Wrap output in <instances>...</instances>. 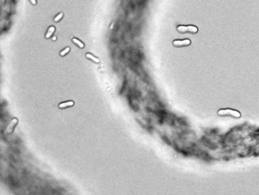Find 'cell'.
<instances>
[{
    "instance_id": "cell-1",
    "label": "cell",
    "mask_w": 259,
    "mask_h": 195,
    "mask_svg": "<svg viewBox=\"0 0 259 195\" xmlns=\"http://www.w3.org/2000/svg\"><path fill=\"white\" fill-rule=\"evenodd\" d=\"M191 44V41L190 39L174 40L172 42L173 46L176 48H182L190 46Z\"/></svg>"
},
{
    "instance_id": "cell-2",
    "label": "cell",
    "mask_w": 259,
    "mask_h": 195,
    "mask_svg": "<svg viewBox=\"0 0 259 195\" xmlns=\"http://www.w3.org/2000/svg\"><path fill=\"white\" fill-rule=\"evenodd\" d=\"M18 123V121L17 119L16 118L13 119L11 121V122L8 125L7 129H6V131L8 134H11L13 133Z\"/></svg>"
},
{
    "instance_id": "cell-3",
    "label": "cell",
    "mask_w": 259,
    "mask_h": 195,
    "mask_svg": "<svg viewBox=\"0 0 259 195\" xmlns=\"http://www.w3.org/2000/svg\"><path fill=\"white\" fill-rule=\"evenodd\" d=\"M74 102L72 100H68L64 102H61L58 105V108L59 109H64L74 107Z\"/></svg>"
},
{
    "instance_id": "cell-4",
    "label": "cell",
    "mask_w": 259,
    "mask_h": 195,
    "mask_svg": "<svg viewBox=\"0 0 259 195\" xmlns=\"http://www.w3.org/2000/svg\"><path fill=\"white\" fill-rule=\"evenodd\" d=\"M56 30V28L54 26H51L48 28L47 32L46 34L45 35V37L46 39H50V38L53 36Z\"/></svg>"
},
{
    "instance_id": "cell-5",
    "label": "cell",
    "mask_w": 259,
    "mask_h": 195,
    "mask_svg": "<svg viewBox=\"0 0 259 195\" xmlns=\"http://www.w3.org/2000/svg\"><path fill=\"white\" fill-rule=\"evenodd\" d=\"M187 33L191 34H196L199 32V28L196 26L193 25H188L187 26Z\"/></svg>"
},
{
    "instance_id": "cell-6",
    "label": "cell",
    "mask_w": 259,
    "mask_h": 195,
    "mask_svg": "<svg viewBox=\"0 0 259 195\" xmlns=\"http://www.w3.org/2000/svg\"><path fill=\"white\" fill-rule=\"evenodd\" d=\"M176 30H177L178 33L181 34H185L187 33V26L179 25V26H177Z\"/></svg>"
},
{
    "instance_id": "cell-7",
    "label": "cell",
    "mask_w": 259,
    "mask_h": 195,
    "mask_svg": "<svg viewBox=\"0 0 259 195\" xmlns=\"http://www.w3.org/2000/svg\"><path fill=\"white\" fill-rule=\"evenodd\" d=\"M72 42L74 43V44H76L78 46L80 47L81 49H83L85 47V45H84L83 43L81 41H80V40L76 38H74L72 40Z\"/></svg>"
},
{
    "instance_id": "cell-8",
    "label": "cell",
    "mask_w": 259,
    "mask_h": 195,
    "mask_svg": "<svg viewBox=\"0 0 259 195\" xmlns=\"http://www.w3.org/2000/svg\"><path fill=\"white\" fill-rule=\"evenodd\" d=\"M86 57L87 58H88V59H90L91 60L93 61L94 62H95V63H99L100 60L98 59V58L96 57L95 56H94V55H93L92 54H91V53H87L86 54Z\"/></svg>"
},
{
    "instance_id": "cell-9",
    "label": "cell",
    "mask_w": 259,
    "mask_h": 195,
    "mask_svg": "<svg viewBox=\"0 0 259 195\" xmlns=\"http://www.w3.org/2000/svg\"><path fill=\"white\" fill-rule=\"evenodd\" d=\"M70 48L69 47H67L65 49H63L62 51L60 52V55L61 56H64L66 55L70 52Z\"/></svg>"
},
{
    "instance_id": "cell-10",
    "label": "cell",
    "mask_w": 259,
    "mask_h": 195,
    "mask_svg": "<svg viewBox=\"0 0 259 195\" xmlns=\"http://www.w3.org/2000/svg\"><path fill=\"white\" fill-rule=\"evenodd\" d=\"M64 16V14L62 12H61L60 13L56 15L54 18V21L57 22H58V21H60V20H61L62 19L63 17Z\"/></svg>"
},
{
    "instance_id": "cell-11",
    "label": "cell",
    "mask_w": 259,
    "mask_h": 195,
    "mask_svg": "<svg viewBox=\"0 0 259 195\" xmlns=\"http://www.w3.org/2000/svg\"><path fill=\"white\" fill-rule=\"evenodd\" d=\"M29 1L34 6H35L37 4V0H29Z\"/></svg>"
},
{
    "instance_id": "cell-12",
    "label": "cell",
    "mask_w": 259,
    "mask_h": 195,
    "mask_svg": "<svg viewBox=\"0 0 259 195\" xmlns=\"http://www.w3.org/2000/svg\"><path fill=\"white\" fill-rule=\"evenodd\" d=\"M53 38H52V40H55L56 39V38L55 37H54Z\"/></svg>"
}]
</instances>
